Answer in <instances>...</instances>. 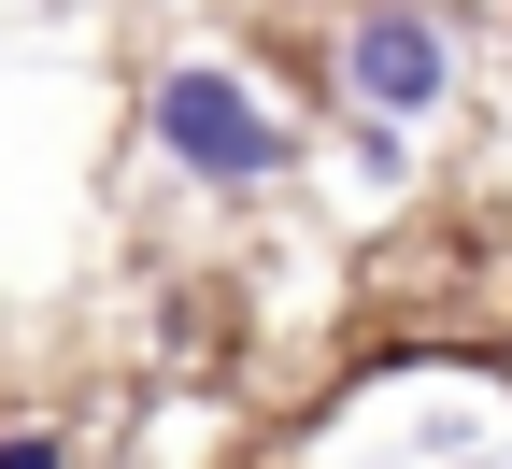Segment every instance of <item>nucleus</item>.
Segmentation results:
<instances>
[{
	"mask_svg": "<svg viewBox=\"0 0 512 469\" xmlns=\"http://www.w3.org/2000/svg\"><path fill=\"white\" fill-rule=\"evenodd\" d=\"M328 72H342V100H356L370 128H413V114L456 100V29H441L427 0H370V15H342Z\"/></svg>",
	"mask_w": 512,
	"mask_h": 469,
	"instance_id": "obj_2",
	"label": "nucleus"
},
{
	"mask_svg": "<svg viewBox=\"0 0 512 469\" xmlns=\"http://www.w3.org/2000/svg\"><path fill=\"white\" fill-rule=\"evenodd\" d=\"M0 469H72V441L57 427H0Z\"/></svg>",
	"mask_w": 512,
	"mask_h": 469,
	"instance_id": "obj_3",
	"label": "nucleus"
},
{
	"mask_svg": "<svg viewBox=\"0 0 512 469\" xmlns=\"http://www.w3.org/2000/svg\"><path fill=\"white\" fill-rule=\"evenodd\" d=\"M441 469H498V455H441Z\"/></svg>",
	"mask_w": 512,
	"mask_h": 469,
	"instance_id": "obj_4",
	"label": "nucleus"
},
{
	"mask_svg": "<svg viewBox=\"0 0 512 469\" xmlns=\"http://www.w3.org/2000/svg\"><path fill=\"white\" fill-rule=\"evenodd\" d=\"M143 143H157L185 185H214V199H256V185L299 171V128L256 100L228 57H171V72L143 86Z\"/></svg>",
	"mask_w": 512,
	"mask_h": 469,
	"instance_id": "obj_1",
	"label": "nucleus"
}]
</instances>
